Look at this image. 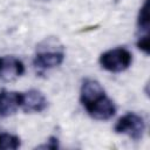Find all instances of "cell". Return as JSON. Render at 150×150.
Here are the masks:
<instances>
[{"label": "cell", "instance_id": "obj_1", "mask_svg": "<svg viewBox=\"0 0 150 150\" xmlns=\"http://www.w3.org/2000/svg\"><path fill=\"white\" fill-rule=\"evenodd\" d=\"M80 101L88 115L97 121H107L116 112L114 102L107 96L101 83L94 79H86L82 82Z\"/></svg>", "mask_w": 150, "mask_h": 150}, {"label": "cell", "instance_id": "obj_2", "mask_svg": "<svg viewBox=\"0 0 150 150\" xmlns=\"http://www.w3.org/2000/svg\"><path fill=\"white\" fill-rule=\"evenodd\" d=\"M98 61L103 69L110 73H122L130 67L132 55L127 48L117 47L102 53Z\"/></svg>", "mask_w": 150, "mask_h": 150}, {"label": "cell", "instance_id": "obj_3", "mask_svg": "<svg viewBox=\"0 0 150 150\" xmlns=\"http://www.w3.org/2000/svg\"><path fill=\"white\" fill-rule=\"evenodd\" d=\"M114 129L117 134L125 135L134 141H139L145 131V123L143 117L139 115L135 112H128L118 118Z\"/></svg>", "mask_w": 150, "mask_h": 150}, {"label": "cell", "instance_id": "obj_4", "mask_svg": "<svg viewBox=\"0 0 150 150\" xmlns=\"http://www.w3.org/2000/svg\"><path fill=\"white\" fill-rule=\"evenodd\" d=\"M64 60L63 50L59 49H39L33 59V64L36 70L46 71L59 67Z\"/></svg>", "mask_w": 150, "mask_h": 150}, {"label": "cell", "instance_id": "obj_5", "mask_svg": "<svg viewBox=\"0 0 150 150\" xmlns=\"http://www.w3.org/2000/svg\"><path fill=\"white\" fill-rule=\"evenodd\" d=\"M48 107V101L46 96L36 89H29L21 93V104L20 109L25 112H41Z\"/></svg>", "mask_w": 150, "mask_h": 150}, {"label": "cell", "instance_id": "obj_6", "mask_svg": "<svg viewBox=\"0 0 150 150\" xmlns=\"http://www.w3.org/2000/svg\"><path fill=\"white\" fill-rule=\"evenodd\" d=\"M25 73V64L21 60L12 55L0 56V79L13 81Z\"/></svg>", "mask_w": 150, "mask_h": 150}, {"label": "cell", "instance_id": "obj_7", "mask_svg": "<svg viewBox=\"0 0 150 150\" xmlns=\"http://www.w3.org/2000/svg\"><path fill=\"white\" fill-rule=\"evenodd\" d=\"M21 93L9 91L7 89L0 90V117H8L20 109Z\"/></svg>", "mask_w": 150, "mask_h": 150}, {"label": "cell", "instance_id": "obj_8", "mask_svg": "<svg viewBox=\"0 0 150 150\" xmlns=\"http://www.w3.org/2000/svg\"><path fill=\"white\" fill-rule=\"evenodd\" d=\"M138 39L141 38H149V0H145L143 6L139 8L138 13Z\"/></svg>", "mask_w": 150, "mask_h": 150}, {"label": "cell", "instance_id": "obj_9", "mask_svg": "<svg viewBox=\"0 0 150 150\" xmlns=\"http://www.w3.org/2000/svg\"><path fill=\"white\" fill-rule=\"evenodd\" d=\"M20 146V138L18 136L7 134V132H0V149L5 150H14Z\"/></svg>", "mask_w": 150, "mask_h": 150}]
</instances>
